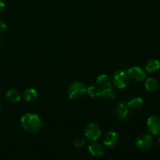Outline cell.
I'll return each instance as SVG.
<instances>
[{
  "label": "cell",
  "instance_id": "6da1fadb",
  "mask_svg": "<svg viewBox=\"0 0 160 160\" xmlns=\"http://www.w3.org/2000/svg\"><path fill=\"white\" fill-rule=\"evenodd\" d=\"M20 124L25 131L31 134L38 132L42 128V121L38 116L30 112L24 114L21 117Z\"/></svg>",
  "mask_w": 160,
  "mask_h": 160
},
{
  "label": "cell",
  "instance_id": "7a4b0ae2",
  "mask_svg": "<svg viewBox=\"0 0 160 160\" xmlns=\"http://www.w3.org/2000/svg\"><path fill=\"white\" fill-rule=\"evenodd\" d=\"M87 92V88L84 83L80 82V81H76L73 82L69 86L67 93H68L69 98L71 99L77 100L82 98L84 94Z\"/></svg>",
  "mask_w": 160,
  "mask_h": 160
},
{
  "label": "cell",
  "instance_id": "3957f363",
  "mask_svg": "<svg viewBox=\"0 0 160 160\" xmlns=\"http://www.w3.org/2000/svg\"><path fill=\"white\" fill-rule=\"evenodd\" d=\"M130 78L127 71L123 70H119L114 73L112 77V81L114 85L118 88H124L129 84Z\"/></svg>",
  "mask_w": 160,
  "mask_h": 160
},
{
  "label": "cell",
  "instance_id": "277c9868",
  "mask_svg": "<svg viewBox=\"0 0 160 160\" xmlns=\"http://www.w3.org/2000/svg\"><path fill=\"white\" fill-rule=\"evenodd\" d=\"M101 129L99 126L95 123H89L84 129V136L91 142H95L101 135Z\"/></svg>",
  "mask_w": 160,
  "mask_h": 160
},
{
  "label": "cell",
  "instance_id": "5b68a950",
  "mask_svg": "<svg viewBox=\"0 0 160 160\" xmlns=\"http://www.w3.org/2000/svg\"><path fill=\"white\" fill-rule=\"evenodd\" d=\"M147 131L152 134L158 135L160 134V118L157 116H152L147 120Z\"/></svg>",
  "mask_w": 160,
  "mask_h": 160
},
{
  "label": "cell",
  "instance_id": "8992f818",
  "mask_svg": "<svg viewBox=\"0 0 160 160\" xmlns=\"http://www.w3.org/2000/svg\"><path fill=\"white\" fill-rule=\"evenodd\" d=\"M127 73H128L130 79L134 81H138V82L144 81L146 77L145 70L138 67H131L127 70Z\"/></svg>",
  "mask_w": 160,
  "mask_h": 160
},
{
  "label": "cell",
  "instance_id": "52a82bcc",
  "mask_svg": "<svg viewBox=\"0 0 160 160\" xmlns=\"http://www.w3.org/2000/svg\"><path fill=\"white\" fill-rule=\"evenodd\" d=\"M136 146L141 150H147L153 145V138L150 134H142L136 140Z\"/></svg>",
  "mask_w": 160,
  "mask_h": 160
},
{
  "label": "cell",
  "instance_id": "ba28073f",
  "mask_svg": "<svg viewBox=\"0 0 160 160\" xmlns=\"http://www.w3.org/2000/svg\"><path fill=\"white\" fill-rule=\"evenodd\" d=\"M129 113L130 108L128 107L127 103L121 102L116 106L114 109V116L117 120H124L128 117Z\"/></svg>",
  "mask_w": 160,
  "mask_h": 160
},
{
  "label": "cell",
  "instance_id": "9c48e42d",
  "mask_svg": "<svg viewBox=\"0 0 160 160\" xmlns=\"http://www.w3.org/2000/svg\"><path fill=\"white\" fill-rule=\"evenodd\" d=\"M119 140H120V137L117 133H116L115 131H109L105 134L104 138H103V143L106 147L112 148L117 145Z\"/></svg>",
  "mask_w": 160,
  "mask_h": 160
},
{
  "label": "cell",
  "instance_id": "30bf717a",
  "mask_svg": "<svg viewBox=\"0 0 160 160\" xmlns=\"http://www.w3.org/2000/svg\"><path fill=\"white\" fill-rule=\"evenodd\" d=\"M88 152L92 156L95 157H100V156H104L105 154V148L101 144L97 143V142H92L88 146Z\"/></svg>",
  "mask_w": 160,
  "mask_h": 160
},
{
  "label": "cell",
  "instance_id": "8fae6325",
  "mask_svg": "<svg viewBox=\"0 0 160 160\" xmlns=\"http://www.w3.org/2000/svg\"><path fill=\"white\" fill-rule=\"evenodd\" d=\"M96 84L101 88L110 87L111 84H112V79L108 75L101 74L96 78Z\"/></svg>",
  "mask_w": 160,
  "mask_h": 160
},
{
  "label": "cell",
  "instance_id": "7c38bea8",
  "mask_svg": "<svg viewBox=\"0 0 160 160\" xmlns=\"http://www.w3.org/2000/svg\"><path fill=\"white\" fill-rule=\"evenodd\" d=\"M6 99L9 102H10L17 103L20 101V98H21V96H20V94L19 93V92L17 89L11 88L9 89V90L6 92Z\"/></svg>",
  "mask_w": 160,
  "mask_h": 160
},
{
  "label": "cell",
  "instance_id": "4fadbf2b",
  "mask_svg": "<svg viewBox=\"0 0 160 160\" xmlns=\"http://www.w3.org/2000/svg\"><path fill=\"white\" fill-rule=\"evenodd\" d=\"M23 99L27 102H33L38 98V92L34 88H27L23 92Z\"/></svg>",
  "mask_w": 160,
  "mask_h": 160
},
{
  "label": "cell",
  "instance_id": "5bb4252c",
  "mask_svg": "<svg viewBox=\"0 0 160 160\" xmlns=\"http://www.w3.org/2000/svg\"><path fill=\"white\" fill-rule=\"evenodd\" d=\"M160 68V62L159 60L156 59H152L148 60L145 64V70L149 73L157 71Z\"/></svg>",
  "mask_w": 160,
  "mask_h": 160
},
{
  "label": "cell",
  "instance_id": "9a60e30c",
  "mask_svg": "<svg viewBox=\"0 0 160 160\" xmlns=\"http://www.w3.org/2000/svg\"><path fill=\"white\" fill-rule=\"evenodd\" d=\"M127 105L130 109H138L143 105V99L139 96L132 97L128 100Z\"/></svg>",
  "mask_w": 160,
  "mask_h": 160
},
{
  "label": "cell",
  "instance_id": "2e32d148",
  "mask_svg": "<svg viewBox=\"0 0 160 160\" xmlns=\"http://www.w3.org/2000/svg\"><path fill=\"white\" fill-rule=\"evenodd\" d=\"M100 97L104 98H109V99H115L116 98V92L114 88L110 87L102 88L101 95Z\"/></svg>",
  "mask_w": 160,
  "mask_h": 160
},
{
  "label": "cell",
  "instance_id": "e0dca14e",
  "mask_svg": "<svg viewBox=\"0 0 160 160\" xmlns=\"http://www.w3.org/2000/svg\"><path fill=\"white\" fill-rule=\"evenodd\" d=\"M145 88L147 89L149 92H154L159 87V84H158V81H156L155 78H150L145 81Z\"/></svg>",
  "mask_w": 160,
  "mask_h": 160
},
{
  "label": "cell",
  "instance_id": "ac0fdd59",
  "mask_svg": "<svg viewBox=\"0 0 160 160\" xmlns=\"http://www.w3.org/2000/svg\"><path fill=\"white\" fill-rule=\"evenodd\" d=\"M102 88L98 85H92L90 86L87 89V92L92 98H95V97H98L101 95Z\"/></svg>",
  "mask_w": 160,
  "mask_h": 160
},
{
  "label": "cell",
  "instance_id": "d6986e66",
  "mask_svg": "<svg viewBox=\"0 0 160 160\" xmlns=\"http://www.w3.org/2000/svg\"><path fill=\"white\" fill-rule=\"evenodd\" d=\"M73 143H74V145L76 148H81L84 146V144H85V140H84L83 138L78 137L75 139L74 142H73Z\"/></svg>",
  "mask_w": 160,
  "mask_h": 160
},
{
  "label": "cell",
  "instance_id": "ffe728a7",
  "mask_svg": "<svg viewBox=\"0 0 160 160\" xmlns=\"http://www.w3.org/2000/svg\"><path fill=\"white\" fill-rule=\"evenodd\" d=\"M6 25L4 22L0 20V34H2L6 31Z\"/></svg>",
  "mask_w": 160,
  "mask_h": 160
},
{
  "label": "cell",
  "instance_id": "44dd1931",
  "mask_svg": "<svg viewBox=\"0 0 160 160\" xmlns=\"http://www.w3.org/2000/svg\"><path fill=\"white\" fill-rule=\"evenodd\" d=\"M5 8V3L2 0H0V12H2L3 11Z\"/></svg>",
  "mask_w": 160,
  "mask_h": 160
},
{
  "label": "cell",
  "instance_id": "7402d4cb",
  "mask_svg": "<svg viewBox=\"0 0 160 160\" xmlns=\"http://www.w3.org/2000/svg\"><path fill=\"white\" fill-rule=\"evenodd\" d=\"M158 142H159V143H160V134H158Z\"/></svg>",
  "mask_w": 160,
  "mask_h": 160
},
{
  "label": "cell",
  "instance_id": "603a6c76",
  "mask_svg": "<svg viewBox=\"0 0 160 160\" xmlns=\"http://www.w3.org/2000/svg\"><path fill=\"white\" fill-rule=\"evenodd\" d=\"M2 107H1V106H0V115H1V114H2Z\"/></svg>",
  "mask_w": 160,
  "mask_h": 160
},
{
  "label": "cell",
  "instance_id": "cb8c5ba5",
  "mask_svg": "<svg viewBox=\"0 0 160 160\" xmlns=\"http://www.w3.org/2000/svg\"><path fill=\"white\" fill-rule=\"evenodd\" d=\"M0 45H1V39H0Z\"/></svg>",
  "mask_w": 160,
  "mask_h": 160
}]
</instances>
